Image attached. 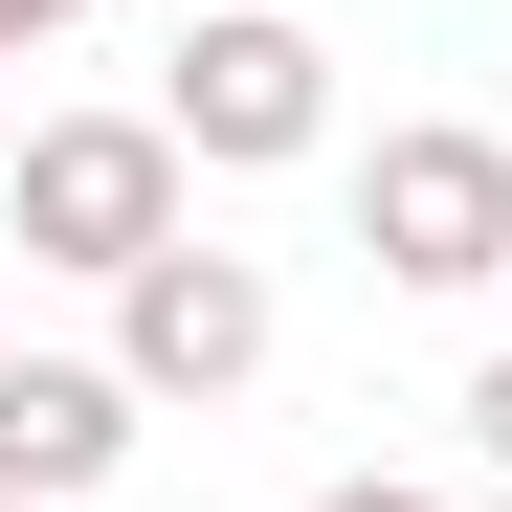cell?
I'll list each match as a JSON object with an SVG mask.
<instances>
[{
	"mask_svg": "<svg viewBox=\"0 0 512 512\" xmlns=\"http://www.w3.org/2000/svg\"><path fill=\"white\" fill-rule=\"evenodd\" d=\"M134 379L112 357H0V490L23 512H112V468H134Z\"/></svg>",
	"mask_w": 512,
	"mask_h": 512,
	"instance_id": "cell-5",
	"label": "cell"
},
{
	"mask_svg": "<svg viewBox=\"0 0 512 512\" xmlns=\"http://www.w3.org/2000/svg\"><path fill=\"white\" fill-rule=\"evenodd\" d=\"M67 23H112V0H0V67H23V45H67Z\"/></svg>",
	"mask_w": 512,
	"mask_h": 512,
	"instance_id": "cell-8",
	"label": "cell"
},
{
	"mask_svg": "<svg viewBox=\"0 0 512 512\" xmlns=\"http://www.w3.org/2000/svg\"><path fill=\"white\" fill-rule=\"evenodd\" d=\"M490 512H512V490H490Z\"/></svg>",
	"mask_w": 512,
	"mask_h": 512,
	"instance_id": "cell-12",
	"label": "cell"
},
{
	"mask_svg": "<svg viewBox=\"0 0 512 512\" xmlns=\"http://www.w3.org/2000/svg\"><path fill=\"white\" fill-rule=\"evenodd\" d=\"M0 512H23V490H0Z\"/></svg>",
	"mask_w": 512,
	"mask_h": 512,
	"instance_id": "cell-11",
	"label": "cell"
},
{
	"mask_svg": "<svg viewBox=\"0 0 512 512\" xmlns=\"http://www.w3.org/2000/svg\"><path fill=\"white\" fill-rule=\"evenodd\" d=\"M0 179H23V90H0Z\"/></svg>",
	"mask_w": 512,
	"mask_h": 512,
	"instance_id": "cell-9",
	"label": "cell"
},
{
	"mask_svg": "<svg viewBox=\"0 0 512 512\" xmlns=\"http://www.w3.org/2000/svg\"><path fill=\"white\" fill-rule=\"evenodd\" d=\"M0 223H23V268L134 290L156 245L201 223V156H179V112H23V179H0Z\"/></svg>",
	"mask_w": 512,
	"mask_h": 512,
	"instance_id": "cell-1",
	"label": "cell"
},
{
	"mask_svg": "<svg viewBox=\"0 0 512 512\" xmlns=\"http://www.w3.org/2000/svg\"><path fill=\"white\" fill-rule=\"evenodd\" d=\"M0 357H23V334H0Z\"/></svg>",
	"mask_w": 512,
	"mask_h": 512,
	"instance_id": "cell-10",
	"label": "cell"
},
{
	"mask_svg": "<svg viewBox=\"0 0 512 512\" xmlns=\"http://www.w3.org/2000/svg\"><path fill=\"white\" fill-rule=\"evenodd\" d=\"M268 334H290V290H268V245H156V268L112 290V379L134 401H245V379H268Z\"/></svg>",
	"mask_w": 512,
	"mask_h": 512,
	"instance_id": "cell-4",
	"label": "cell"
},
{
	"mask_svg": "<svg viewBox=\"0 0 512 512\" xmlns=\"http://www.w3.org/2000/svg\"><path fill=\"white\" fill-rule=\"evenodd\" d=\"M156 112H179L201 179H290V156H334V45L290 23V0H201L179 67H156Z\"/></svg>",
	"mask_w": 512,
	"mask_h": 512,
	"instance_id": "cell-2",
	"label": "cell"
},
{
	"mask_svg": "<svg viewBox=\"0 0 512 512\" xmlns=\"http://www.w3.org/2000/svg\"><path fill=\"white\" fill-rule=\"evenodd\" d=\"M312 512H446V490H423V468H334Z\"/></svg>",
	"mask_w": 512,
	"mask_h": 512,
	"instance_id": "cell-7",
	"label": "cell"
},
{
	"mask_svg": "<svg viewBox=\"0 0 512 512\" xmlns=\"http://www.w3.org/2000/svg\"><path fill=\"white\" fill-rule=\"evenodd\" d=\"M357 245H379V290H512V134L490 112H401L357 156Z\"/></svg>",
	"mask_w": 512,
	"mask_h": 512,
	"instance_id": "cell-3",
	"label": "cell"
},
{
	"mask_svg": "<svg viewBox=\"0 0 512 512\" xmlns=\"http://www.w3.org/2000/svg\"><path fill=\"white\" fill-rule=\"evenodd\" d=\"M468 446H490V490H512V334L468 357Z\"/></svg>",
	"mask_w": 512,
	"mask_h": 512,
	"instance_id": "cell-6",
	"label": "cell"
}]
</instances>
